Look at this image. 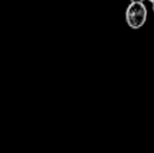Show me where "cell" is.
<instances>
[{
  "mask_svg": "<svg viewBox=\"0 0 154 153\" xmlns=\"http://www.w3.org/2000/svg\"><path fill=\"white\" fill-rule=\"evenodd\" d=\"M148 1H150L151 3H154V0H148Z\"/></svg>",
  "mask_w": 154,
  "mask_h": 153,
  "instance_id": "3957f363",
  "label": "cell"
},
{
  "mask_svg": "<svg viewBox=\"0 0 154 153\" xmlns=\"http://www.w3.org/2000/svg\"><path fill=\"white\" fill-rule=\"evenodd\" d=\"M131 2H144V0H131Z\"/></svg>",
  "mask_w": 154,
  "mask_h": 153,
  "instance_id": "7a4b0ae2",
  "label": "cell"
},
{
  "mask_svg": "<svg viewBox=\"0 0 154 153\" xmlns=\"http://www.w3.org/2000/svg\"><path fill=\"white\" fill-rule=\"evenodd\" d=\"M147 20V8L143 2H131L126 11V21L133 29H138Z\"/></svg>",
  "mask_w": 154,
  "mask_h": 153,
  "instance_id": "6da1fadb",
  "label": "cell"
},
{
  "mask_svg": "<svg viewBox=\"0 0 154 153\" xmlns=\"http://www.w3.org/2000/svg\"><path fill=\"white\" fill-rule=\"evenodd\" d=\"M152 5H153V12H154V3H152Z\"/></svg>",
  "mask_w": 154,
  "mask_h": 153,
  "instance_id": "277c9868",
  "label": "cell"
}]
</instances>
